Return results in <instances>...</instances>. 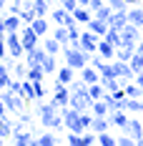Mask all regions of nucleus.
Instances as JSON below:
<instances>
[{"mask_svg": "<svg viewBox=\"0 0 143 146\" xmlns=\"http://www.w3.org/2000/svg\"><path fill=\"white\" fill-rule=\"evenodd\" d=\"M38 113H40V126H45V129H55V131L65 129V123H63V113H60V108H58L53 101L45 103V106H40Z\"/></svg>", "mask_w": 143, "mask_h": 146, "instance_id": "1", "label": "nucleus"}, {"mask_svg": "<svg viewBox=\"0 0 143 146\" xmlns=\"http://www.w3.org/2000/svg\"><path fill=\"white\" fill-rule=\"evenodd\" d=\"M63 58H65L68 66H73L75 71H80V68H86L90 63V53H86L78 45H63Z\"/></svg>", "mask_w": 143, "mask_h": 146, "instance_id": "2", "label": "nucleus"}, {"mask_svg": "<svg viewBox=\"0 0 143 146\" xmlns=\"http://www.w3.org/2000/svg\"><path fill=\"white\" fill-rule=\"evenodd\" d=\"M71 106L78 108V111H88V108L93 106V98H90V93H88V86L78 88V91H71Z\"/></svg>", "mask_w": 143, "mask_h": 146, "instance_id": "3", "label": "nucleus"}, {"mask_svg": "<svg viewBox=\"0 0 143 146\" xmlns=\"http://www.w3.org/2000/svg\"><path fill=\"white\" fill-rule=\"evenodd\" d=\"M5 40H8V53H10L15 60L25 58V48L20 43V30H18V33H5Z\"/></svg>", "mask_w": 143, "mask_h": 146, "instance_id": "4", "label": "nucleus"}, {"mask_svg": "<svg viewBox=\"0 0 143 146\" xmlns=\"http://www.w3.org/2000/svg\"><path fill=\"white\" fill-rule=\"evenodd\" d=\"M53 103H55L58 108L71 106V86L58 83V81H55V86H53Z\"/></svg>", "mask_w": 143, "mask_h": 146, "instance_id": "5", "label": "nucleus"}, {"mask_svg": "<svg viewBox=\"0 0 143 146\" xmlns=\"http://www.w3.org/2000/svg\"><path fill=\"white\" fill-rule=\"evenodd\" d=\"M20 43H23L25 50H33L35 45H40V35L30 28V25H23V28H20Z\"/></svg>", "mask_w": 143, "mask_h": 146, "instance_id": "6", "label": "nucleus"}, {"mask_svg": "<svg viewBox=\"0 0 143 146\" xmlns=\"http://www.w3.org/2000/svg\"><path fill=\"white\" fill-rule=\"evenodd\" d=\"M98 40H100V35H96L93 30H83L80 33V48L86 50V53H98Z\"/></svg>", "mask_w": 143, "mask_h": 146, "instance_id": "7", "label": "nucleus"}, {"mask_svg": "<svg viewBox=\"0 0 143 146\" xmlns=\"http://www.w3.org/2000/svg\"><path fill=\"white\" fill-rule=\"evenodd\" d=\"M45 56H48V50L43 48V43L35 45L33 50H25V63H28V68H33V66H43Z\"/></svg>", "mask_w": 143, "mask_h": 146, "instance_id": "8", "label": "nucleus"}, {"mask_svg": "<svg viewBox=\"0 0 143 146\" xmlns=\"http://www.w3.org/2000/svg\"><path fill=\"white\" fill-rule=\"evenodd\" d=\"M113 71H115V76H118L121 81H133V78H136V71L130 68V63H128V60H118V58H115Z\"/></svg>", "mask_w": 143, "mask_h": 146, "instance_id": "9", "label": "nucleus"}, {"mask_svg": "<svg viewBox=\"0 0 143 146\" xmlns=\"http://www.w3.org/2000/svg\"><path fill=\"white\" fill-rule=\"evenodd\" d=\"M108 25L115 28V30H123L126 25H128V10H113L111 20H108Z\"/></svg>", "mask_w": 143, "mask_h": 146, "instance_id": "10", "label": "nucleus"}, {"mask_svg": "<svg viewBox=\"0 0 143 146\" xmlns=\"http://www.w3.org/2000/svg\"><path fill=\"white\" fill-rule=\"evenodd\" d=\"M55 81H58V83H65V86H71L73 81H75V68L65 63L60 71H55Z\"/></svg>", "mask_w": 143, "mask_h": 146, "instance_id": "11", "label": "nucleus"}, {"mask_svg": "<svg viewBox=\"0 0 143 146\" xmlns=\"http://www.w3.org/2000/svg\"><path fill=\"white\" fill-rule=\"evenodd\" d=\"M108 118H111V123H113V126H118V129L123 131L130 116H128V111H126V108H118V111H111V113H108Z\"/></svg>", "mask_w": 143, "mask_h": 146, "instance_id": "12", "label": "nucleus"}, {"mask_svg": "<svg viewBox=\"0 0 143 146\" xmlns=\"http://www.w3.org/2000/svg\"><path fill=\"white\" fill-rule=\"evenodd\" d=\"M123 133H128V136H133V139L138 141V139L143 136V121H138V118H128V123H126Z\"/></svg>", "mask_w": 143, "mask_h": 146, "instance_id": "13", "label": "nucleus"}, {"mask_svg": "<svg viewBox=\"0 0 143 146\" xmlns=\"http://www.w3.org/2000/svg\"><path fill=\"white\" fill-rule=\"evenodd\" d=\"M108 28H111V25H108L105 20H100V18H96V15H93L90 20H88V30H93L96 35H100V38H103V35L108 33Z\"/></svg>", "mask_w": 143, "mask_h": 146, "instance_id": "14", "label": "nucleus"}, {"mask_svg": "<svg viewBox=\"0 0 143 146\" xmlns=\"http://www.w3.org/2000/svg\"><path fill=\"white\" fill-rule=\"evenodd\" d=\"M121 35H123V40L138 43V40H141V28H138V25H133V23L128 20V25H126V28L121 30Z\"/></svg>", "mask_w": 143, "mask_h": 146, "instance_id": "15", "label": "nucleus"}, {"mask_svg": "<svg viewBox=\"0 0 143 146\" xmlns=\"http://www.w3.org/2000/svg\"><path fill=\"white\" fill-rule=\"evenodd\" d=\"M113 123H111V118L108 116H93V121H90V131H96V133H103V131H108Z\"/></svg>", "mask_w": 143, "mask_h": 146, "instance_id": "16", "label": "nucleus"}, {"mask_svg": "<svg viewBox=\"0 0 143 146\" xmlns=\"http://www.w3.org/2000/svg\"><path fill=\"white\" fill-rule=\"evenodd\" d=\"M115 50H118V48H115L113 43H108L105 38H100V40H98V53H100L105 60H113V58H115Z\"/></svg>", "mask_w": 143, "mask_h": 146, "instance_id": "17", "label": "nucleus"}, {"mask_svg": "<svg viewBox=\"0 0 143 146\" xmlns=\"http://www.w3.org/2000/svg\"><path fill=\"white\" fill-rule=\"evenodd\" d=\"M73 18L78 20V25H88V20L93 18V10L86 8V5H78V8L73 10Z\"/></svg>", "mask_w": 143, "mask_h": 146, "instance_id": "18", "label": "nucleus"}, {"mask_svg": "<svg viewBox=\"0 0 143 146\" xmlns=\"http://www.w3.org/2000/svg\"><path fill=\"white\" fill-rule=\"evenodd\" d=\"M80 78H83L86 83H98V81H100V71H98V68H93V66L88 63L86 68H80Z\"/></svg>", "mask_w": 143, "mask_h": 146, "instance_id": "19", "label": "nucleus"}, {"mask_svg": "<svg viewBox=\"0 0 143 146\" xmlns=\"http://www.w3.org/2000/svg\"><path fill=\"white\" fill-rule=\"evenodd\" d=\"M128 20L143 30V5H130L128 8Z\"/></svg>", "mask_w": 143, "mask_h": 146, "instance_id": "20", "label": "nucleus"}, {"mask_svg": "<svg viewBox=\"0 0 143 146\" xmlns=\"http://www.w3.org/2000/svg\"><path fill=\"white\" fill-rule=\"evenodd\" d=\"M53 38H55L60 45H71V30L65 28V25H55V28H53Z\"/></svg>", "mask_w": 143, "mask_h": 146, "instance_id": "21", "label": "nucleus"}, {"mask_svg": "<svg viewBox=\"0 0 143 146\" xmlns=\"http://www.w3.org/2000/svg\"><path fill=\"white\" fill-rule=\"evenodd\" d=\"M30 28H33L35 33H38V35H40V38H43V35H48V30H50V25H48L45 15H38V18H35V20L30 23Z\"/></svg>", "mask_w": 143, "mask_h": 146, "instance_id": "22", "label": "nucleus"}, {"mask_svg": "<svg viewBox=\"0 0 143 146\" xmlns=\"http://www.w3.org/2000/svg\"><path fill=\"white\" fill-rule=\"evenodd\" d=\"M13 131H15V123L8 118V113H5V116H0V136H3V139H10Z\"/></svg>", "mask_w": 143, "mask_h": 146, "instance_id": "23", "label": "nucleus"}, {"mask_svg": "<svg viewBox=\"0 0 143 146\" xmlns=\"http://www.w3.org/2000/svg\"><path fill=\"white\" fill-rule=\"evenodd\" d=\"M23 25H25V23H23L20 15H13V13H10L8 18H5V28H8V33H18Z\"/></svg>", "mask_w": 143, "mask_h": 146, "instance_id": "24", "label": "nucleus"}, {"mask_svg": "<svg viewBox=\"0 0 143 146\" xmlns=\"http://www.w3.org/2000/svg\"><path fill=\"white\" fill-rule=\"evenodd\" d=\"M90 111H93V116H108V113H111V106L103 101V98H98V101H93Z\"/></svg>", "mask_w": 143, "mask_h": 146, "instance_id": "25", "label": "nucleus"}, {"mask_svg": "<svg viewBox=\"0 0 143 146\" xmlns=\"http://www.w3.org/2000/svg\"><path fill=\"white\" fill-rule=\"evenodd\" d=\"M103 38H105L108 43H113L115 48H121V45H123V35H121V30H115V28H108V33H105Z\"/></svg>", "mask_w": 143, "mask_h": 146, "instance_id": "26", "label": "nucleus"}, {"mask_svg": "<svg viewBox=\"0 0 143 146\" xmlns=\"http://www.w3.org/2000/svg\"><path fill=\"white\" fill-rule=\"evenodd\" d=\"M23 98H25V101H38V96H35V86H33V81H28V78H25V81H23Z\"/></svg>", "mask_w": 143, "mask_h": 146, "instance_id": "27", "label": "nucleus"}, {"mask_svg": "<svg viewBox=\"0 0 143 146\" xmlns=\"http://www.w3.org/2000/svg\"><path fill=\"white\" fill-rule=\"evenodd\" d=\"M43 48L48 50V53H50V56H58V53L63 50V45L58 43V40L53 38V35H50V38H45V40H43Z\"/></svg>", "mask_w": 143, "mask_h": 146, "instance_id": "28", "label": "nucleus"}, {"mask_svg": "<svg viewBox=\"0 0 143 146\" xmlns=\"http://www.w3.org/2000/svg\"><path fill=\"white\" fill-rule=\"evenodd\" d=\"M33 139H35V136H33V133H25V131H15L13 133V141L18 146H30V144H33Z\"/></svg>", "mask_w": 143, "mask_h": 146, "instance_id": "29", "label": "nucleus"}, {"mask_svg": "<svg viewBox=\"0 0 143 146\" xmlns=\"http://www.w3.org/2000/svg\"><path fill=\"white\" fill-rule=\"evenodd\" d=\"M88 93H90V98L93 101H98V98H103L105 96V88H103V83H88Z\"/></svg>", "mask_w": 143, "mask_h": 146, "instance_id": "30", "label": "nucleus"}, {"mask_svg": "<svg viewBox=\"0 0 143 146\" xmlns=\"http://www.w3.org/2000/svg\"><path fill=\"white\" fill-rule=\"evenodd\" d=\"M13 76H15V78H20V81H25V78H28V63L15 60V63H13Z\"/></svg>", "mask_w": 143, "mask_h": 146, "instance_id": "31", "label": "nucleus"}, {"mask_svg": "<svg viewBox=\"0 0 143 146\" xmlns=\"http://www.w3.org/2000/svg\"><path fill=\"white\" fill-rule=\"evenodd\" d=\"M10 81H13V78H10V66H3V63H0V91L10 86Z\"/></svg>", "mask_w": 143, "mask_h": 146, "instance_id": "32", "label": "nucleus"}, {"mask_svg": "<svg viewBox=\"0 0 143 146\" xmlns=\"http://www.w3.org/2000/svg\"><path fill=\"white\" fill-rule=\"evenodd\" d=\"M133 53H136V48H130V45H121V48L115 50V58H118V60H130V58H133Z\"/></svg>", "mask_w": 143, "mask_h": 146, "instance_id": "33", "label": "nucleus"}, {"mask_svg": "<svg viewBox=\"0 0 143 146\" xmlns=\"http://www.w3.org/2000/svg\"><path fill=\"white\" fill-rule=\"evenodd\" d=\"M33 8H35V15H48L50 13V3L48 0H33Z\"/></svg>", "mask_w": 143, "mask_h": 146, "instance_id": "34", "label": "nucleus"}, {"mask_svg": "<svg viewBox=\"0 0 143 146\" xmlns=\"http://www.w3.org/2000/svg\"><path fill=\"white\" fill-rule=\"evenodd\" d=\"M96 18H100V20H105V23H108V20H111V15H113V8H111V5H108V3H105V5H100L98 10H96Z\"/></svg>", "mask_w": 143, "mask_h": 146, "instance_id": "35", "label": "nucleus"}, {"mask_svg": "<svg viewBox=\"0 0 143 146\" xmlns=\"http://www.w3.org/2000/svg\"><path fill=\"white\" fill-rule=\"evenodd\" d=\"M43 78H45L43 66H33V68H28V81H43Z\"/></svg>", "mask_w": 143, "mask_h": 146, "instance_id": "36", "label": "nucleus"}, {"mask_svg": "<svg viewBox=\"0 0 143 146\" xmlns=\"http://www.w3.org/2000/svg\"><path fill=\"white\" fill-rule=\"evenodd\" d=\"M128 63H130V68H133L136 73H141V71H143V53L136 50V53H133V58H130Z\"/></svg>", "mask_w": 143, "mask_h": 146, "instance_id": "37", "label": "nucleus"}, {"mask_svg": "<svg viewBox=\"0 0 143 146\" xmlns=\"http://www.w3.org/2000/svg\"><path fill=\"white\" fill-rule=\"evenodd\" d=\"M20 18H23V23H25V25H30V23H33V20L38 18V15H35V8H33V5H30V8H23Z\"/></svg>", "mask_w": 143, "mask_h": 146, "instance_id": "38", "label": "nucleus"}, {"mask_svg": "<svg viewBox=\"0 0 143 146\" xmlns=\"http://www.w3.org/2000/svg\"><path fill=\"white\" fill-rule=\"evenodd\" d=\"M43 71H45V73H55V71H58V66H55V56H50V53L45 56V60H43Z\"/></svg>", "mask_w": 143, "mask_h": 146, "instance_id": "39", "label": "nucleus"}, {"mask_svg": "<svg viewBox=\"0 0 143 146\" xmlns=\"http://www.w3.org/2000/svg\"><path fill=\"white\" fill-rule=\"evenodd\" d=\"M98 144L100 146H115V144H118V139H113L108 131H103V133H98Z\"/></svg>", "mask_w": 143, "mask_h": 146, "instance_id": "40", "label": "nucleus"}, {"mask_svg": "<svg viewBox=\"0 0 143 146\" xmlns=\"http://www.w3.org/2000/svg\"><path fill=\"white\" fill-rule=\"evenodd\" d=\"M55 136L53 133H40V139H38V146H55Z\"/></svg>", "mask_w": 143, "mask_h": 146, "instance_id": "41", "label": "nucleus"}, {"mask_svg": "<svg viewBox=\"0 0 143 146\" xmlns=\"http://www.w3.org/2000/svg\"><path fill=\"white\" fill-rule=\"evenodd\" d=\"M105 3H108L113 10H128V8H130L128 0H105Z\"/></svg>", "mask_w": 143, "mask_h": 146, "instance_id": "42", "label": "nucleus"}, {"mask_svg": "<svg viewBox=\"0 0 143 146\" xmlns=\"http://www.w3.org/2000/svg\"><path fill=\"white\" fill-rule=\"evenodd\" d=\"M68 144H71V146H83V133L71 131V133H68Z\"/></svg>", "mask_w": 143, "mask_h": 146, "instance_id": "43", "label": "nucleus"}, {"mask_svg": "<svg viewBox=\"0 0 143 146\" xmlns=\"http://www.w3.org/2000/svg\"><path fill=\"white\" fill-rule=\"evenodd\" d=\"M8 91H13V93H20V96H23V81H20V78H18V81H10Z\"/></svg>", "mask_w": 143, "mask_h": 146, "instance_id": "44", "label": "nucleus"}, {"mask_svg": "<svg viewBox=\"0 0 143 146\" xmlns=\"http://www.w3.org/2000/svg\"><path fill=\"white\" fill-rule=\"evenodd\" d=\"M60 5H63V8L68 10V13H73V10H75V8H78L80 3H78V0H60Z\"/></svg>", "mask_w": 143, "mask_h": 146, "instance_id": "45", "label": "nucleus"}, {"mask_svg": "<svg viewBox=\"0 0 143 146\" xmlns=\"http://www.w3.org/2000/svg\"><path fill=\"white\" fill-rule=\"evenodd\" d=\"M133 144H136V139L128 136V133H123V136L118 139V146H133Z\"/></svg>", "mask_w": 143, "mask_h": 146, "instance_id": "46", "label": "nucleus"}, {"mask_svg": "<svg viewBox=\"0 0 143 146\" xmlns=\"http://www.w3.org/2000/svg\"><path fill=\"white\" fill-rule=\"evenodd\" d=\"M33 86H35V96H38V98H43V96H45V86H43V81H33Z\"/></svg>", "mask_w": 143, "mask_h": 146, "instance_id": "47", "label": "nucleus"}, {"mask_svg": "<svg viewBox=\"0 0 143 146\" xmlns=\"http://www.w3.org/2000/svg\"><path fill=\"white\" fill-rule=\"evenodd\" d=\"M5 56H8V40H5V35H3V38H0V60L5 58Z\"/></svg>", "mask_w": 143, "mask_h": 146, "instance_id": "48", "label": "nucleus"}, {"mask_svg": "<svg viewBox=\"0 0 143 146\" xmlns=\"http://www.w3.org/2000/svg\"><path fill=\"white\" fill-rule=\"evenodd\" d=\"M100 5H105V0H90V3H88V8H90V10H93V13H96V10H98Z\"/></svg>", "mask_w": 143, "mask_h": 146, "instance_id": "49", "label": "nucleus"}, {"mask_svg": "<svg viewBox=\"0 0 143 146\" xmlns=\"http://www.w3.org/2000/svg\"><path fill=\"white\" fill-rule=\"evenodd\" d=\"M18 121H20L23 126H28V123L33 121V118H30V113H23V111H20V118H18Z\"/></svg>", "mask_w": 143, "mask_h": 146, "instance_id": "50", "label": "nucleus"}, {"mask_svg": "<svg viewBox=\"0 0 143 146\" xmlns=\"http://www.w3.org/2000/svg\"><path fill=\"white\" fill-rule=\"evenodd\" d=\"M8 33V28H5V18H0V38Z\"/></svg>", "mask_w": 143, "mask_h": 146, "instance_id": "51", "label": "nucleus"}, {"mask_svg": "<svg viewBox=\"0 0 143 146\" xmlns=\"http://www.w3.org/2000/svg\"><path fill=\"white\" fill-rule=\"evenodd\" d=\"M133 81H136V83L143 88V71H141V73H136V78H133Z\"/></svg>", "mask_w": 143, "mask_h": 146, "instance_id": "52", "label": "nucleus"}, {"mask_svg": "<svg viewBox=\"0 0 143 146\" xmlns=\"http://www.w3.org/2000/svg\"><path fill=\"white\" fill-rule=\"evenodd\" d=\"M136 50H138V53H143V40H138V45H136Z\"/></svg>", "mask_w": 143, "mask_h": 146, "instance_id": "53", "label": "nucleus"}, {"mask_svg": "<svg viewBox=\"0 0 143 146\" xmlns=\"http://www.w3.org/2000/svg\"><path fill=\"white\" fill-rule=\"evenodd\" d=\"M130 5H143V0H128Z\"/></svg>", "mask_w": 143, "mask_h": 146, "instance_id": "54", "label": "nucleus"}, {"mask_svg": "<svg viewBox=\"0 0 143 146\" xmlns=\"http://www.w3.org/2000/svg\"><path fill=\"white\" fill-rule=\"evenodd\" d=\"M3 8H8V0H0V10H3Z\"/></svg>", "mask_w": 143, "mask_h": 146, "instance_id": "55", "label": "nucleus"}, {"mask_svg": "<svg viewBox=\"0 0 143 146\" xmlns=\"http://www.w3.org/2000/svg\"><path fill=\"white\" fill-rule=\"evenodd\" d=\"M78 3H80V5H86V8H88V3H90V0H78Z\"/></svg>", "mask_w": 143, "mask_h": 146, "instance_id": "56", "label": "nucleus"}, {"mask_svg": "<svg viewBox=\"0 0 143 146\" xmlns=\"http://www.w3.org/2000/svg\"><path fill=\"white\" fill-rule=\"evenodd\" d=\"M136 144H138V146H143V136H141V139H138V141H136Z\"/></svg>", "mask_w": 143, "mask_h": 146, "instance_id": "57", "label": "nucleus"}, {"mask_svg": "<svg viewBox=\"0 0 143 146\" xmlns=\"http://www.w3.org/2000/svg\"><path fill=\"white\" fill-rule=\"evenodd\" d=\"M141 98H143V91H141Z\"/></svg>", "mask_w": 143, "mask_h": 146, "instance_id": "58", "label": "nucleus"}]
</instances>
